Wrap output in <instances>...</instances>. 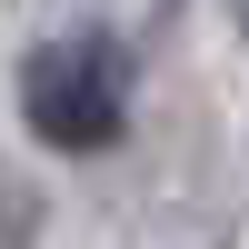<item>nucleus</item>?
I'll list each match as a JSON object with an SVG mask.
<instances>
[{
  "label": "nucleus",
  "instance_id": "nucleus-3",
  "mask_svg": "<svg viewBox=\"0 0 249 249\" xmlns=\"http://www.w3.org/2000/svg\"><path fill=\"white\" fill-rule=\"evenodd\" d=\"M239 20H249V0H239Z\"/></svg>",
  "mask_w": 249,
  "mask_h": 249
},
{
  "label": "nucleus",
  "instance_id": "nucleus-1",
  "mask_svg": "<svg viewBox=\"0 0 249 249\" xmlns=\"http://www.w3.org/2000/svg\"><path fill=\"white\" fill-rule=\"evenodd\" d=\"M20 120L40 150H110L130 120V50L110 30H60L20 60Z\"/></svg>",
  "mask_w": 249,
  "mask_h": 249
},
{
  "label": "nucleus",
  "instance_id": "nucleus-2",
  "mask_svg": "<svg viewBox=\"0 0 249 249\" xmlns=\"http://www.w3.org/2000/svg\"><path fill=\"white\" fill-rule=\"evenodd\" d=\"M0 249H30V199L10 190V170H0Z\"/></svg>",
  "mask_w": 249,
  "mask_h": 249
}]
</instances>
